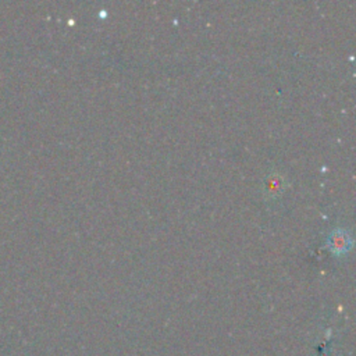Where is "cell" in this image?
Listing matches in <instances>:
<instances>
[{
	"label": "cell",
	"instance_id": "1",
	"mask_svg": "<svg viewBox=\"0 0 356 356\" xmlns=\"http://www.w3.org/2000/svg\"><path fill=\"white\" fill-rule=\"evenodd\" d=\"M327 246L334 255H344L352 246V237L345 230H335L329 235Z\"/></svg>",
	"mask_w": 356,
	"mask_h": 356
},
{
	"label": "cell",
	"instance_id": "2",
	"mask_svg": "<svg viewBox=\"0 0 356 356\" xmlns=\"http://www.w3.org/2000/svg\"><path fill=\"white\" fill-rule=\"evenodd\" d=\"M285 188V178L278 173H273L265 178L263 192L268 199L278 198Z\"/></svg>",
	"mask_w": 356,
	"mask_h": 356
}]
</instances>
